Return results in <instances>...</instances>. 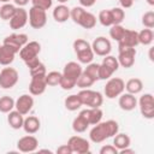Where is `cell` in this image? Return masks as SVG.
<instances>
[{
  "label": "cell",
  "mask_w": 154,
  "mask_h": 154,
  "mask_svg": "<svg viewBox=\"0 0 154 154\" xmlns=\"http://www.w3.org/2000/svg\"><path fill=\"white\" fill-rule=\"evenodd\" d=\"M69 147L71 148L72 153H77V154H87L90 152V143L88 140L81 137V136H71L67 141Z\"/></svg>",
  "instance_id": "cell-11"
},
{
  "label": "cell",
  "mask_w": 154,
  "mask_h": 154,
  "mask_svg": "<svg viewBox=\"0 0 154 154\" xmlns=\"http://www.w3.org/2000/svg\"><path fill=\"white\" fill-rule=\"evenodd\" d=\"M8 22H10V28L13 30L24 28L28 23V11L23 7H17L14 14Z\"/></svg>",
  "instance_id": "cell-14"
},
{
  "label": "cell",
  "mask_w": 154,
  "mask_h": 154,
  "mask_svg": "<svg viewBox=\"0 0 154 154\" xmlns=\"http://www.w3.org/2000/svg\"><path fill=\"white\" fill-rule=\"evenodd\" d=\"M58 2H60V4H65V2H67L69 0H57Z\"/></svg>",
  "instance_id": "cell-53"
},
{
  "label": "cell",
  "mask_w": 154,
  "mask_h": 154,
  "mask_svg": "<svg viewBox=\"0 0 154 154\" xmlns=\"http://www.w3.org/2000/svg\"><path fill=\"white\" fill-rule=\"evenodd\" d=\"M55 152H57V154H72V150H71V148L69 147L67 143H66V144H63V146H60V147H58Z\"/></svg>",
  "instance_id": "cell-45"
},
{
  "label": "cell",
  "mask_w": 154,
  "mask_h": 154,
  "mask_svg": "<svg viewBox=\"0 0 154 154\" xmlns=\"http://www.w3.org/2000/svg\"><path fill=\"white\" fill-rule=\"evenodd\" d=\"M97 20L103 26H111V25H113V18H112L111 10H102V11H100L99 12V16H97Z\"/></svg>",
  "instance_id": "cell-33"
},
{
  "label": "cell",
  "mask_w": 154,
  "mask_h": 154,
  "mask_svg": "<svg viewBox=\"0 0 154 154\" xmlns=\"http://www.w3.org/2000/svg\"><path fill=\"white\" fill-rule=\"evenodd\" d=\"M119 131V125L116 120L109 119L95 124L89 131V138L94 143H101L107 138L113 137Z\"/></svg>",
  "instance_id": "cell-1"
},
{
  "label": "cell",
  "mask_w": 154,
  "mask_h": 154,
  "mask_svg": "<svg viewBox=\"0 0 154 154\" xmlns=\"http://www.w3.org/2000/svg\"><path fill=\"white\" fill-rule=\"evenodd\" d=\"M46 76H37V77H31L30 84H29V91L31 95L38 96L46 91L47 83L45 79Z\"/></svg>",
  "instance_id": "cell-19"
},
{
  "label": "cell",
  "mask_w": 154,
  "mask_h": 154,
  "mask_svg": "<svg viewBox=\"0 0 154 154\" xmlns=\"http://www.w3.org/2000/svg\"><path fill=\"white\" fill-rule=\"evenodd\" d=\"M153 52H154V48H149V60L150 61H154V57H153Z\"/></svg>",
  "instance_id": "cell-50"
},
{
  "label": "cell",
  "mask_w": 154,
  "mask_h": 154,
  "mask_svg": "<svg viewBox=\"0 0 154 154\" xmlns=\"http://www.w3.org/2000/svg\"><path fill=\"white\" fill-rule=\"evenodd\" d=\"M38 147V140L32 135H26L17 141V149L22 153H32Z\"/></svg>",
  "instance_id": "cell-13"
},
{
  "label": "cell",
  "mask_w": 154,
  "mask_h": 154,
  "mask_svg": "<svg viewBox=\"0 0 154 154\" xmlns=\"http://www.w3.org/2000/svg\"><path fill=\"white\" fill-rule=\"evenodd\" d=\"M112 75H113V72L107 66H105L103 64H99V79L106 81V79L111 78Z\"/></svg>",
  "instance_id": "cell-42"
},
{
  "label": "cell",
  "mask_w": 154,
  "mask_h": 154,
  "mask_svg": "<svg viewBox=\"0 0 154 154\" xmlns=\"http://www.w3.org/2000/svg\"><path fill=\"white\" fill-rule=\"evenodd\" d=\"M125 89H126V93H130L132 95H137L143 89V82L140 78H130L125 83Z\"/></svg>",
  "instance_id": "cell-27"
},
{
  "label": "cell",
  "mask_w": 154,
  "mask_h": 154,
  "mask_svg": "<svg viewBox=\"0 0 154 154\" xmlns=\"http://www.w3.org/2000/svg\"><path fill=\"white\" fill-rule=\"evenodd\" d=\"M82 105L88 106L89 108L93 107H101V105L103 103V96L100 91H95L91 90L89 88L87 89H81V91L77 94Z\"/></svg>",
  "instance_id": "cell-3"
},
{
  "label": "cell",
  "mask_w": 154,
  "mask_h": 154,
  "mask_svg": "<svg viewBox=\"0 0 154 154\" xmlns=\"http://www.w3.org/2000/svg\"><path fill=\"white\" fill-rule=\"evenodd\" d=\"M94 83H95V82H94L89 76H87V75L82 71L81 76L78 77V79H77V82H76V85H77L78 88H81V89H87V88L91 87Z\"/></svg>",
  "instance_id": "cell-38"
},
{
  "label": "cell",
  "mask_w": 154,
  "mask_h": 154,
  "mask_svg": "<svg viewBox=\"0 0 154 154\" xmlns=\"http://www.w3.org/2000/svg\"><path fill=\"white\" fill-rule=\"evenodd\" d=\"M142 24H143L144 28H148V29H153L154 28V12L153 11H148V12L143 13Z\"/></svg>",
  "instance_id": "cell-41"
},
{
  "label": "cell",
  "mask_w": 154,
  "mask_h": 154,
  "mask_svg": "<svg viewBox=\"0 0 154 154\" xmlns=\"http://www.w3.org/2000/svg\"><path fill=\"white\" fill-rule=\"evenodd\" d=\"M100 154H118V149L113 144H105L100 148Z\"/></svg>",
  "instance_id": "cell-44"
},
{
  "label": "cell",
  "mask_w": 154,
  "mask_h": 154,
  "mask_svg": "<svg viewBox=\"0 0 154 154\" xmlns=\"http://www.w3.org/2000/svg\"><path fill=\"white\" fill-rule=\"evenodd\" d=\"M32 106H34V97L29 94H23L14 101V108L23 116L28 114L32 109Z\"/></svg>",
  "instance_id": "cell-16"
},
{
  "label": "cell",
  "mask_w": 154,
  "mask_h": 154,
  "mask_svg": "<svg viewBox=\"0 0 154 154\" xmlns=\"http://www.w3.org/2000/svg\"><path fill=\"white\" fill-rule=\"evenodd\" d=\"M31 4H32V6H35V7H38V8H41V10L47 11V10H49V8L52 7L53 0H31Z\"/></svg>",
  "instance_id": "cell-43"
},
{
  "label": "cell",
  "mask_w": 154,
  "mask_h": 154,
  "mask_svg": "<svg viewBox=\"0 0 154 154\" xmlns=\"http://www.w3.org/2000/svg\"><path fill=\"white\" fill-rule=\"evenodd\" d=\"M16 54L17 53H14L12 49H10L8 47L1 45V47H0V65L8 66L10 64H12L13 60H14Z\"/></svg>",
  "instance_id": "cell-25"
},
{
  "label": "cell",
  "mask_w": 154,
  "mask_h": 154,
  "mask_svg": "<svg viewBox=\"0 0 154 154\" xmlns=\"http://www.w3.org/2000/svg\"><path fill=\"white\" fill-rule=\"evenodd\" d=\"M91 49H93L94 54H96L99 57H105L111 53L112 45H111V41L108 38H106L105 36H99L93 41Z\"/></svg>",
  "instance_id": "cell-12"
},
{
  "label": "cell",
  "mask_w": 154,
  "mask_h": 154,
  "mask_svg": "<svg viewBox=\"0 0 154 154\" xmlns=\"http://www.w3.org/2000/svg\"><path fill=\"white\" fill-rule=\"evenodd\" d=\"M41 128V122L37 117L35 116H28L26 118H24V122H23V130L26 132V134H30V135H34L36 134Z\"/></svg>",
  "instance_id": "cell-21"
},
{
  "label": "cell",
  "mask_w": 154,
  "mask_h": 154,
  "mask_svg": "<svg viewBox=\"0 0 154 154\" xmlns=\"http://www.w3.org/2000/svg\"><path fill=\"white\" fill-rule=\"evenodd\" d=\"M112 18H113V24H122V22L125 18V12L122 7H113L111 8Z\"/></svg>",
  "instance_id": "cell-39"
},
{
  "label": "cell",
  "mask_w": 154,
  "mask_h": 154,
  "mask_svg": "<svg viewBox=\"0 0 154 154\" xmlns=\"http://www.w3.org/2000/svg\"><path fill=\"white\" fill-rule=\"evenodd\" d=\"M29 72H30V76H31V77H37V76H46L47 70H46L45 64L40 61V63L36 64L35 66L30 67V69H29Z\"/></svg>",
  "instance_id": "cell-40"
},
{
  "label": "cell",
  "mask_w": 154,
  "mask_h": 154,
  "mask_svg": "<svg viewBox=\"0 0 154 154\" xmlns=\"http://www.w3.org/2000/svg\"><path fill=\"white\" fill-rule=\"evenodd\" d=\"M96 22H97V19H96V17L91 13V12H88L87 10L82 13V16H81V18H79V20H78V25H81L82 28H84V29H93L95 25H96Z\"/></svg>",
  "instance_id": "cell-24"
},
{
  "label": "cell",
  "mask_w": 154,
  "mask_h": 154,
  "mask_svg": "<svg viewBox=\"0 0 154 154\" xmlns=\"http://www.w3.org/2000/svg\"><path fill=\"white\" fill-rule=\"evenodd\" d=\"M16 6L13 4H4L2 6H0V18L2 20H10L12 18V16L16 12Z\"/></svg>",
  "instance_id": "cell-31"
},
{
  "label": "cell",
  "mask_w": 154,
  "mask_h": 154,
  "mask_svg": "<svg viewBox=\"0 0 154 154\" xmlns=\"http://www.w3.org/2000/svg\"><path fill=\"white\" fill-rule=\"evenodd\" d=\"M23 122H24V117L17 109H12L11 112L7 113V123L12 129H14V130L22 129Z\"/></svg>",
  "instance_id": "cell-22"
},
{
  "label": "cell",
  "mask_w": 154,
  "mask_h": 154,
  "mask_svg": "<svg viewBox=\"0 0 154 154\" xmlns=\"http://www.w3.org/2000/svg\"><path fill=\"white\" fill-rule=\"evenodd\" d=\"M118 97H119L118 105H119V107L123 111L129 112V111H132V109L136 108V106H137V99H136L135 95H132L130 93H123Z\"/></svg>",
  "instance_id": "cell-20"
},
{
  "label": "cell",
  "mask_w": 154,
  "mask_h": 154,
  "mask_svg": "<svg viewBox=\"0 0 154 154\" xmlns=\"http://www.w3.org/2000/svg\"><path fill=\"white\" fill-rule=\"evenodd\" d=\"M78 1H79L82 7H91V6L95 5V2L97 0H78Z\"/></svg>",
  "instance_id": "cell-47"
},
{
  "label": "cell",
  "mask_w": 154,
  "mask_h": 154,
  "mask_svg": "<svg viewBox=\"0 0 154 154\" xmlns=\"http://www.w3.org/2000/svg\"><path fill=\"white\" fill-rule=\"evenodd\" d=\"M72 47H73V51L77 55L79 64H89L93 61L95 54L91 49V45L88 41L83 38H77L73 41Z\"/></svg>",
  "instance_id": "cell-2"
},
{
  "label": "cell",
  "mask_w": 154,
  "mask_h": 154,
  "mask_svg": "<svg viewBox=\"0 0 154 154\" xmlns=\"http://www.w3.org/2000/svg\"><path fill=\"white\" fill-rule=\"evenodd\" d=\"M45 79H46L47 87H55V85H59L60 79H61V72H59V71H51V72L46 73Z\"/></svg>",
  "instance_id": "cell-34"
},
{
  "label": "cell",
  "mask_w": 154,
  "mask_h": 154,
  "mask_svg": "<svg viewBox=\"0 0 154 154\" xmlns=\"http://www.w3.org/2000/svg\"><path fill=\"white\" fill-rule=\"evenodd\" d=\"M41 52V45L37 41H29L19 51V58L26 63L34 58H37Z\"/></svg>",
  "instance_id": "cell-10"
},
{
  "label": "cell",
  "mask_w": 154,
  "mask_h": 154,
  "mask_svg": "<svg viewBox=\"0 0 154 154\" xmlns=\"http://www.w3.org/2000/svg\"><path fill=\"white\" fill-rule=\"evenodd\" d=\"M137 105L140 107V112L143 118L146 119L154 118V97L150 93L143 94L137 101Z\"/></svg>",
  "instance_id": "cell-8"
},
{
  "label": "cell",
  "mask_w": 154,
  "mask_h": 154,
  "mask_svg": "<svg viewBox=\"0 0 154 154\" xmlns=\"http://www.w3.org/2000/svg\"><path fill=\"white\" fill-rule=\"evenodd\" d=\"M125 90V82L119 77H111L107 79L103 88V94L107 99H116Z\"/></svg>",
  "instance_id": "cell-4"
},
{
  "label": "cell",
  "mask_w": 154,
  "mask_h": 154,
  "mask_svg": "<svg viewBox=\"0 0 154 154\" xmlns=\"http://www.w3.org/2000/svg\"><path fill=\"white\" fill-rule=\"evenodd\" d=\"M124 31H125V28L122 24H113L111 25V29H109V36L112 40L118 42L123 37Z\"/></svg>",
  "instance_id": "cell-36"
},
{
  "label": "cell",
  "mask_w": 154,
  "mask_h": 154,
  "mask_svg": "<svg viewBox=\"0 0 154 154\" xmlns=\"http://www.w3.org/2000/svg\"><path fill=\"white\" fill-rule=\"evenodd\" d=\"M28 22L32 29H42L47 23V13L45 10L31 6L28 12Z\"/></svg>",
  "instance_id": "cell-6"
},
{
  "label": "cell",
  "mask_w": 154,
  "mask_h": 154,
  "mask_svg": "<svg viewBox=\"0 0 154 154\" xmlns=\"http://www.w3.org/2000/svg\"><path fill=\"white\" fill-rule=\"evenodd\" d=\"M29 42V37L26 34L23 32H13L8 36H6L2 41V45L12 49L14 53H19L20 48Z\"/></svg>",
  "instance_id": "cell-5"
},
{
  "label": "cell",
  "mask_w": 154,
  "mask_h": 154,
  "mask_svg": "<svg viewBox=\"0 0 154 154\" xmlns=\"http://www.w3.org/2000/svg\"><path fill=\"white\" fill-rule=\"evenodd\" d=\"M53 18L58 23H65L70 18V8L65 4H60L53 10Z\"/></svg>",
  "instance_id": "cell-23"
},
{
  "label": "cell",
  "mask_w": 154,
  "mask_h": 154,
  "mask_svg": "<svg viewBox=\"0 0 154 154\" xmlns=\"http://www.w3.org/2000/svg\"><path fill=\"white\" fill-rule=\"evenodd\" d=\"M138 43V34L135 30L131 29H125L123 37L118 41V48L122 47H136Z\"/></svg>",
  "instance_id": "cell-17"
},
{
  "label": "cell",
  "mask_w": 154,
  "mask_h": 154,
  "mask_svg": "<svg viewBox=\"0 0 154 154\" xmlns=\"http://www.w3.org/2000/svg\"><path fill=\"white\" fill-rule=\"evenodd\" d=\"M82 71H83V69H82V66H81L79 63L69 61L64 66V70H63L61 75H63V77H65V78H67V79H70V81H72V82L76 83L77 79H78V77L81 76Z\"/></svg>",
  "instance_id": "cell-15"
},
{
  "label": "cell",
  "mask_w": 154,
  "mask_h": 154,
  "mask_svg": "<svg viewBox=\"0 0 154 154\" xmlns=\"http://www.w3.org/2000/svg\"><path fill=\"white\" fill-rule=\"evenodd\" d=\"M11 0H0V2H2V4H7V2H10Z\"/></svg>",
  "instance_id": "cell-54"
},
{
  "label": "cell",
  "mask_w": 154,
  "mask_h": 154,
  "mask_svg": "<svg viewBox=\"0 0 154 154\" xmlns=\"http://www.w3.org/2000/svg\"><path fill=\"white\" fill-rule=\"evenodd\" d=\"M14 5H17L18 7H24L25 5L29 4V0H13Z\"/></svg>",
  "instance_id": "cell-48"
},
{
  "label": "cell",
  "mask_w": 154,
  "mask_h": 154,
  "mask_svg": "<svg viewBox=\"0 0 154 154\" xmlns=\"http://www.w3.org/2000/svg\"><path fill=\"white\" fill-rule=\"evenodd\" d=\"M14 108V100L8 96L4 95L0 97V112L1 113H8Z\"/></svg>",
  "instance_id": "cell-32"
},
{
  "label": "cell",
  "mask_w": 154,
  "mask_h": 154,
  "mask_svg": "<svg viewBox=\"0 0 154 154\" xmlns=\"http://www.w3.org/2000/svg\"><path fill=\"white\" fill-rule=\"evenodd\" d=\"M137 34H138V43H140V45L149 46V45L153 42V40H154V32H153L152 29L146 28V29L141 30V31L137 32Z\"/></svg>",
  "instance_id": "cell-30"
},
{
  "label": "cell",
  "mask_w": 154,
  "mask_h": 154,
  "mask_svg": "<svg viewBox=\"0 0 154 154\" xmlns=\"http://www.w3.org/2000/svg\"><path fill=\"white\" fill-rule=\"evenodd\" d=\"M88 128H89V123L81 113L72 120V130L77 134H82V132L87 131Z\"/></svg>",
  "instance_id": "cell-28"
},
{
  "label": "cell",
  "mask_w": 154,
  "mask_h": 154,
  "mask_svg": "<svg viewBox=\"0 0 154 154\" xmlns=\"http://www.w3.org/2000/svg\"><path fill=\"white\" fill-rule=\"evenodd\" d=\"M147 4L150 6H154V0H147Z\"/></svg>",
  "instance_id": "cell-51"
},
{
  "label": "cell",
  "mask_w": 154,
  "mask_h": 154,
  "mask_svg": "<svg viewBox=\"0 0 154 154\" xmlns=\"http://www.w3.org/2000/svg\"><path fill=\"white\" fill-rule=\"evenodd\" d=\"M83 72L87 76H89L94 82L99 81V64H96V63L87 64V67L83 70Z\"/></svg>",
  "instance_id": "cell-35"
},
{
  "label": "cell",
  "mask_w": 154,
  "mask_h": 154,
  "mask_svg": "<svg viewBox=\"0 0 154 154\" xmlns=\"http://www.w3.org/2000/svg\"><path fill=\"white\" fill-rule=\"evenodd\" d=\"M89 123V125H95L97 123H100L102 120L103 117V112L100 107H93V108H85L83 111L79 112Z\"/></svg>",
  "instance_id": "cell-18"
},
{
  "label": "cell",
  "mask_w": 154,
  "mask_h": 154,
  "mask_svg": "<svg viewBox=\"0 0 154 154\" xmlns=\"http://www.w3.org/2000/svg\"><path fill=\"white\" fill-rule=\"evenodd\" d=\"M118 63L119 66L129 69L132 67L135 64V58H136V48L134 47H122L118 48Z\"/></svg>",
  "instance_id": "cell-9"
},
{
  "label": "cell",
  "mask_w": 154,
  "mask_h": 154,
  "mask_svg": "<svg viewBox=\"0 0 154 154\" xmlns=\"http://www.w3.org/2000/svg\"><path fill=\"white\" fill-rule=\"evenodd\" d=\"M122 8H130L132 5H134V1L135 0H118Z\"/></svg>",
  "instance_id": "cell-46"
},
{
  "label": "cell",
  "mask_w": 154,
  "mask_h": 154,
  "mask_svg": "<svg viewBox=\"0 0 154 154\" xmlns=\"http://www.w3.org/2000/svg\"><path fill=\"white\" fill-rule=\"evenodd\" d=\"M119 153H120V154H134L135 150H134V149H130L129 147H126V148H124V149H120Z\"/></svg>",
  "instance_id": "cell-49"
},
{
  "label": "cell",
  "mask_w": 154,
  "mask_h": 154,
  "mask_svg": "<svg viewBox=\"0 0 154 154\" xmlns=\"http://www.w3.org/2000/svg\"><path fill=\"white\" fill-rule=\"evenodd\" d=\"M101 64H103L105 66H107L113 73L116 72V71H118V69H119V63H118V59L116 58V57H113V55H105L103 57V59H102V63Z\"/></svg>",
  "instance_id": "cell-37"
},
{
  "label": "cell",
  "mask_w": 154,
  "mask_h": 154,
  "mask_svg": "<svg viewBox=\"0 0 154 154\" xmlns=\"http://www.w3.org/2000/svg\"><path fill=\"white\" fill-rule=\"evenodd\" d=\"M113 146L118 149V153H119L120 149H124V148L131 146V138L126 134H119L118 132L113 136Z\"/></svg>",
  "instance_id": "cell-26"
},
{
  "label": "cell",
  "mask_w": 154,
  "mask_h": 154,
  "mask_svg": "<svg viewBox=\"0 0 154 154\" xmlns=\"http://www.w3.org/2000/svg\"><path fill=\"white\" fill-rule=\"evenodd\" d=\"M0 47H1V45H0Z\"/></svg>",
  "instance_id": "cell-55"
},
{
  "label": "cell",
  "mask_w": 154,
  "mask_h": 154,
  "mask_svg": "<svg viewBox=\"0 0 154 154\" xmlns=\"http://www.w3.org/2000/svg\"><path fill=\"white\" fill-rule=\"evenodd\" d=\"M19 79V73L14 67H4L0 71V87L2 89L13 88Z\"/></svg>",
  "instance_id": "cell-7"
},
{
  "label": "cell",
  "mask_w": 154,
  "mask_h": 154,
  "mask_svg": "<svg viewBox=\"0 0 154 154\" xmlns=\"http://www.w3.org/2000/svg\"><path fill=\"white\" fill-rule=\"evenodd\" d=\"M38 152H46V153H49V154L52 153V150H49V149H40Z\"/></svg>",
  "instance_id": "cell-52"
},
{
  "label": "cell",
  "mask_w": 154,
  "mask_h": 154,
  "mask_svg": "<svg viewBox=\"0 0 154 154\" xmlns=\"http://www.w3.org/2000/svg\"><path fill=\"white\" fill-rule=\"evenodd\" d=\"M64 105H65V108H66L67 111H71V112L77 111V109L81 108V106H83L77 94L69 95V96L64 100Z\"/></svg>",
  "instance_id": "cell-29"
}]
</instances>
